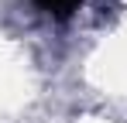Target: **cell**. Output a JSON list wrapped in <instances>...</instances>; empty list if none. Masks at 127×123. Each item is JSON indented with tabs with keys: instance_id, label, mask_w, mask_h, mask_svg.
<instances>
[{
	"instance_id": "6da1fadb",
	"label": "cell",
	"mask_w": 127,
	"mask_h": 123,
	"mask_svg": "<svg viewBox=\"0 0 127 123\" xmlns=\"http://www.w3.org/2000/svg\"><path fill=\"white\" fill-rule=\"evenodd\" d=\"M34 3H38L41 10H48L52 17H69V14H72L83 0H34Z\"/></svg>"
}]
</instances>
